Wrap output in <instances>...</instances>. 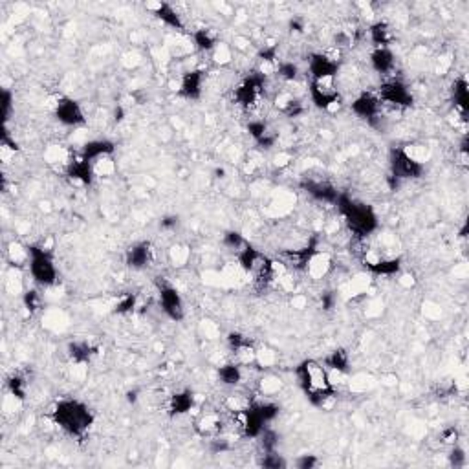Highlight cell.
I'll return each mask as SVG.
<instances>
[{"label":"cell","instance_id":"cell-1","mask_svg":"<svg viewBox=\"0 0 469 469\" xmlns=\"http://www.w3.org/2000/svg\"><path fill=\"white\" fill-rule=\"evenodd\" d=\"M299 389L303 390L312 406L332 409L337 400V387L332 383L330 370L317 359H304L293 370Z\"/></svg>","mask_w":469,"mask_h":469},{"label":"cell","instance_id":"cell-2","mask_svg":"<svg viewBox=\"0 0 469 469\" xmlns=\"http://www.w3.org/2000/svg\"><path fill=\"white\" fill-rule=\"evenodd\" d=\"M50 421L72 438H85L94 427L96 416L85 401L77 398H61L50 410Z\"/></svg>","mask_w":469,"mask_h":469},{"label":"cell","instance_id":"cell-3","mask_svg":"<svg viewBox=\"0 0 469 469\" xmlns=\"http://www.w3.org/2000/svg\"><path fill=\"white\" fill-rule=\"evenodd\" d=\"M336 208L339 217H341V222L345 224L348 233H352V237L367 239L378 231V213L368 203L361 202L357 198L347 197V194H339Z\"/></svg>","mask_w":469,"mask_h":469},{"label":"cell","instance_id":"cell-4","mask_svg":"<svg viewBox=\"0 0 469 469\" xmlns=\"http://www.w3.org/2000/svg\"><path fill=\"white\" fill-rule=\"evenodd\" d=\"M28 248H30V257H28L26 266L32 275V281L41 288H54L59 281V270L52 250L44 244H33Z\"/></svg>","mask_w":469,"mask_h":469},{"label":"cell","instance_id":"cell-5","mask_svg":"<svg viewBox=\"0 0 469 469\" xmlns=\"http://www.w3.org/2000/svg\"><path fill=\"white\" fill-rule=\"evenodd\" d=\"M376 94H378L383 108L396 110V112H403L415 105V92L410 90V86L406 81L398 79V77H389V79L381 81Z\"/></svg>","mask_w":469,"mask_h":469},{"label":"cell","instance_id":"cell-6","mask_svg":"<svg viewBox=\"0 0 469 469\" xmlns=\"http://www.w3.org/2000/svg\"><path fill=\"white\" fill-rule=\"evenodd\" d=\"M306 94L310 97V103L321 112L336 114L343 107V97L339 86H337V79L308 81Z\"/></svg>","mask_w":469,"mask_h":469},{"label":"cell","instance_id":"cell-7","mask_svg":"<svg viewBox=\"0 0 469 469\" xmlns=\"http://www.w3.org/2000/svg\"><path fill=\"white\" fill-rule=\"evenodd\" d=\"M266 79L264 75L259 72L246 75L244 79H240V83L234 86L233 99L234 105H239L240 108H244L246 112H253L261 107L262 97L266 92Z\"/></svg>","mask_w":469,"mask_h":469},{"label":"cell","instance_id":"cell-8","mask_svg":"<svg viewBox=\"0 0 469 469\" xmlns=\"http://www.w3.org/2000/svg\"><path fill=\"white\" fill-rule=\"evenodd\" d=\"M389 167L392 180L407 181V180H420L426 172V163H420L407 152L403 147H396L389 152Z\"/></svg>","mask_w":469,"mask_h":469},{"label":"cell","instance_id":"cell-9","mask_svg":"<svg viewBox=\"0 0 469 469\" xmlns=\"http://www.w3.org/2000/svg\"><path fill=\"white\" fill-rule=\"evenodd\" d=\"M341 72V59L330 52H315L306 59V77L308 81L337 79Z\"/></svg>","mask_w":469,"mask_h":469},{"label":"cell","instance_id":"cell-10","mask_svg":"<svg viewBox=\"0 0 469 469\" xmlns=\"http://www.w3.org/2000/svg\"><path fill=\"white\" fill-rule=\"evenodd\" d=\"M158 306L172 323H180L186 317V301L181 297L180 290L167 281L158 284Z\"/></svg>","mask_w":469,"mask_h":469},{"label":"cell","instance_id":"cell-11","mask_svg":"<svg viewBox=\"0 0 469 469\" xmlns=\"http://www.w3.org/2000/svg\"><path fill=\"white\" fill-rule=\"evenodd\" d=\"M52 112L63 127L79 128L86 125V114L79 101L70 96H57L52 103Z\"/></svg>","mask_w":469,"mask_h":469},{"label":"cell","instance_id":"cell-12","mask_svg":"<svg viewBox=\"0 0 469 469\" xmlns=\"http://www.w3.org/2000/svg\"><path fill=\"white\" fill-rule=\"evenodd\" d=\"M206 88V70L203 68H192L186 70L178 75V83H176V92L178 96L187 99V101H197L200 99Z\"/></svg>","mask_w":469,"mask_h":469},{"label":"cell","instance_id":"cell-13","mask_svg":"<svg viewBox=\"0 0 469 469\" xmlns=\"http://www.w3.org/2000/svg\"><path fill=\"white\" fill-rule=\"evenodd\" d=\"M350 112L359 119L372 123L376 121L381 114H383V105L379 101L376 90H363L352 97L350 101Z\"/></svg>","mask_w":469,"mask_h":469},{"label":"cell","instance_id":"cell-14","mask_svg":"<svg viewBox=\"0 0 469 469\" xmlns=\"http://www.w3.org/2000/svg\"><path fill=\"white\" fill-rule=\"evenodd\" d=\"M156 259V250L154 246L147 242V240H141V242H136L127 250L125 253V264L127 268H130L132 272H143L147 268L152 266V262Z\"/></svg>","mask_w":469,"mask_h":469},{"label":"cell","instance_id":"cell-15","mask_svg":"<svg viewBox=\"0 0 469 469\" xmlns=\"http://www.w3.org/2000/svg\"><path fill=\"white\" fill-rule=\"evenodd\" d=\"M368 66L374 74L381 75L383 79L396 77V55L390 46H381V48H372L368 54Z\"/></svg>","mask_w":469,"mask_h":469},{"label":"cell","instance_id":"cell-16","mask_svg":"<svg viewBox=\"0 0 469 469\" xmlns=\"http://www.w3.org/2000/svg\"><path fill=\"white\" fill-rule=\"evenodd\" d=\"M303 191L306 192L314 202L325 203V206H336L337 198L341 194L336 187L332 186L330 181L314 180V178H306V180L303 181Z\"/></svg>","mask_w":469,"mask_h":469},{"label":"cell","instance_id":"cell-17","mask_svg":"<svg viewBox=\"0 0 469 469\" xmlns=\"http://www.w3.org/2000/svg\"><path fill=\"white\" fill-rule=\"evenodd\" d=\"M114 152H116V143H114V141H110V139L107 138H96L85 141L83 147H81L79 154L94 166L96 161L103 160V158H110V156H114Z\"/></svg>","mask_w":469,"mask_h":469},{"label":"cell","instance_id":"cell-18","mask_svg":"<svg viewBox=\"0 0 469 469\" xmlns=\"http://www.w3.org/2000/svg\"><path fill=\"white\" fill-rule=\"evenodd\" d=\"M64 172H66L70 180L75 181V183H81V186H90L94 178H96L94 166H92L90 161H86L81 154L72 156V160L68 161Z\"/></svg>","mask_w":469,"mask_h":469},{"label":"cell","instance_id":"cell-19","mask_svg":"<svg viewBox=\"0 0 469 469\" xmlns=\"http://www.w3.org/2000/svg\"><path fill=\"white\" fill-rule=\"evenodd\" d=\"M145 10L150 11L156 19H160L166 26L172 28V30L181 32V30L186 28L183 19H181V15L172 4H167V2H147V4H145Z\"/></svg>","mask_w":469,"mask_h":469},{"label":"cell","instance_id":"cell-20","mask_svg":"<svg viewBox=\"0 0 469 469\" xmlns=\"http://www.w3.org/2000/svg\"><path fill=\"white\" fill-rule=\"evenodd\" d=\"M332 270V255L328 251L315 250L314 255L310 257L308 264L304 268V273L314 281H321L325 279Z\"/></svg>","mask_w":469,"mask_h":469},{"label":"cell","instance_id":"cell-21","mask_svg":"<svg viewBox=\"0 0 469 469\" xmlns=\"http://www.w3.org/2000/svg\"><path fill=\"white\" fill-rule=\"evenodd\" d=\"M197 407V398L191 390H178L167 401V409L171 416H186Z\"/></svg>","mask_w":469,"mask_h":469},{"label":"cell","instance_id":"cell-22","mask_svg":"<svg viewBox=\"0 0 469 469\" xmlns=\"http://www.w3.org/2000/svg\"><path fill=\"white\" fill-rule=\"evenodd\" d=\"M244 368L240 363H237L234 359L231 361H226L222 365H219L217 368V376H219V381L226 387H239L242 381H244Z\"/></svg>","mask_w":469,"mask_h":469},{"label":"cell","instance_id":"cell-23","mask_svg":"<svg viewBox=\"0 0 469 469\" xmlns=\"http://www.w3.org/2000/svg\"><path fill=\"white\" fill-rule=\"evenodd\" d=\"M368 39L372 43L374 48H381V46H390L395 41V30L387 21H374L367 30Z\"/></svg>","mask_w":469,"mask_h":469},{"label":"cell","instance_id":"cell-24","mask_svg":"<svg viewBox=\"0 0 469 469\" xmlns=\"http://www.w3.org/2000/svg\"><path fill=\"white\" fill-rule=\"evenodd\" d=\"M192 46L198 50V52H203V54H211L214 50V46L220 43L219 35L209 30V28H198L191 33Z\"/></svg>","mask_w":469,"mask_h":469},{"label":"cell","instance_id":"cell-25","mask_svg":"<svg viewBox=\"0 0 469 469\" xmlns=\"http://www.w3.org/2000/svg\"><path fill=\"white\" fill-rule=\"evenodd\" d=\"M451 99H453L455 110H457L460 116H466V112H468L469 94L468 81H466L464 75H460V77H457V79L453 81V85H451Z\"/></svg>","mask_w":469,"mask_h":469},{"label":"cell","instance_id":"cell-26","mask_svg":"<svg viewBox=\"0 0 469 469\" xmlns=\"http://www.w3.org/2000/svg\"><path fill=\"white\" fill-rule=\"evenodd\" d=\"M68 356L77 367H86L92 357L96 356V348L92 347L88 341H74L70 343Z\"/></svg>","mask_w":469,"mask_h":469},{"label":"cell","instance_id":"cell-27","mask_svg":"<svg viewBox=\"0 0 469 469\" xmlns=\"http://www.w3.org/2000/svg\"><path fill=\"white\" fill-rule=\"evenodd\" d=\"M197 431L202 437H219L222 435V418L217 412H206L200 416V420L197 421Z\"/></svg>","mask_w":469,"mask_h":469},{"label":"cell","instance_id":"cell-28","mask_svg":"<svg viewBox=\"0 0 469 469\" xmlns=\"http://www.w3.org/2000/svg\"><path fill=\"white\" fill-rule=\"evenodd\" d=\"M325 367L330 370V372L336 374H348L350 372V356H348L347 350L343 348H337V350L330 352L328 356L325 357Z\"/></svg>","mask_w":469,"mask_h":469},{"label":"cell","instance_id":"cell-29","mask_svg":"<svg viewBox=\"0 0 469 469\" xmlns=\"http://www.w3.org/2000/svg\"><path fill=\"white\" fill-rule=\"evenodd\" d=\"M6 257L13 268H22L28 264V257H30V248L22 246L21 242H11L6 250Z\"/></svg>","mask_w":469,"mask_h":469},{"label":"cell","instance_id":"cell-30","mask_svg":"<svg viewBox=\"0 0 469 469\" xmlns=\"http://www.w3.org/2000/svg\"><path fill=\"white\" fill-rule=\"evenodd\" d=\"M257 389H259V395L262 398H272V396H275L279 390L283 389V381L275 378V376H264V378L259 379Z\"/></svg>","mask_w":469,"mask_h":469},{"label":"cell","instance_id":"cell-31","mask_svg":"<svg viewBox=\"0 0 469 469\" xmlns=\"http://www.w3.org/2000/svg\"><path fill=\"white\" fill-rule=\"evenodd\" d=\"M209 55H211V61H213L214 64H219V66H228V64L233 63V46L220 41Z\"/></svg>","mask_w":469,"mask_h":469},{"label":"cell","instance_id":"cell-32","mask_svg":"<svg viewBox=\"0 0 469 469\" xmlns=\"http://www.w3.org/2000/svg\"><path fill=\"white\" fill-rule=\"evenodd\" d=\"M261 466L266 469H284L288 468L290 462L279 451H270V453H262Z\"/></svg>","mask_w":469,"mask_h":469},{"label":"cell","instance_id":"cell-33","mask_svg":"<svg viewBox=\"0 0 469 469\" xmlns=\"http://www.w3.org/2000/svg\"><path fill=\"white\" fill-rule=\"evenodd\" d=\"M189 257H191V250L183 244H176L169 250V261H171L172 266L176 268L186 266L187 261H189Z\"/></svg>","mask_w":469,"mask_h":469},{"label":"cell","instance_id":"cell-34","mask_svg":"<svg viewBox=\"0 0 469 469\" xmlns=\"http://www.w3.org/2000/svg\"><path fill=\"white\" fill-rule=\"evenodd\" d=\"M22 304H24V308L30 314H33V312L43 308V297H41V293L37 290H26V292L22 293Z\"/></svg>","mask_w":469,"mask_h":469},{"label":"cell","instance_id":"cell-35","mask_svg":"<svg viewBox=\"0 0 469 469\" xmlns=\"http://www.w3.org/2000/svg\"><path fill=\"white\" fill-rule=\"evenodd\" d=\"M448 462H449V466H451V468L462 469V468H466V464H468V455H466V451L460 448V446L453 443V446H451V449H449Z\"/></svg>","mask_w":469,"mask_h":469},{"label":"cell","instance_id":"cell-36","mask_svg":"<svg viewBox=\"0 0 469 469\" xmlns=\"http://www.w3.org/2000/svg\"><path fill=\"white\" fill-rule=\"evenodd\" d=\"M275 361H277V352L268 347L257 348L255 365H259V367H262V368H270L275 365Z\"/></svg>","mask_w":469,"mask_h":469},{"label":"cell","instance_id":"cell-37","mask_svg":"<svg viewBox=\"0 0 469 469\" xmlns=\"http://www.w3.org/2000/svg\"><path fill=\"white\" fill-rule=\"evenodd\" d=\"M222 242H224V246L228 248V250H231L237 255L242 248H244L246 244H248V240L242 237V234L239 233V231H228V233L224 234V239H222Z\"/></svg>","mask_w":469,"mask_h":469},{"label":"cell","instance_id":"cell-38","mask_svg":"<svg viewBox=\"0 0 469 469\" xmlns=\"http://www.w3.org/2000/svg\"><path fill=\"white\" fill-rule=\"evenodd\" d=\"M8 390H10L11 395L17 396V398H21V400L24 401V400H26L28 383L21 378V376L13 374V376L10 378V381H8Z\"/></svg>","mask_w":469,"mask_h":469},{"label":"cell","instance_id":"cell-39","mask_svg":"<svg viewBox=\"0 0 469 469\" xmlns=\"http://www.w3.org/2000/svg\"><path fill=\"white\" fill-rule=\"evenodd\" d=\"M136 308H138V297L136 295H123L114 306V312L116 314H132Z\"/></svg>","mask_w":469,"mask_h":469},{"label":"cell","instance_id":"cell-40","mask_svg":"<svg viewBox=\"0 0 469 469\" xmlns=\"http://www.w3.org/2000/svg\"><path fill=\"white\" fill-rule=\"evenodd\" d=\"M114 171H116L114 156H110V158H103V160L94 163V172H96V176H99V178H103V176H112Z\"/></svg>","mask_w":469,"mask_h":469},{"label":"cell","instance_id":"cell-41","mask_svg":"<svg viewBox=\"0 0 469 469\" xmlns=\"http://www.w3.org/2000/svg\"><path fill=\"white\" fill-rule=\"evenodd\" d=\"M319 464V459L315 455H299L297 459L293 460V466L297 469H314Z\"/></svg>","mask_w":469,"mask_h":469},{"label":"cell","instance_id":"cell-42","mask_svg":"<svg viewBox=\"0 0 469 469\" xmlns=\"http://www.w3.org/2000/svg\"><path fill=\"white\" fill-rule=\"evenodd\" d=\"M292 161H293L292 156H290L288 152H279V154L273 158V166L279 167V169H286Z\"/></svg>","mask_w":469,"mask_h":469},{"label":"cell","instance_id":"cell-43","mask_svg":"<svg viewBox=\"0 0 469 469\" xmlns=\"http://www.w3.org/2000/svg\"><path fill=\"white\" fill-rule=\"evenodd\" d=\"M2 97H4V105H2V107H4V121H8L11 114V103H13V96H11V92L6 88Z\"/></svg>","mask_w":469,"mask_h":469}]
</instances>
